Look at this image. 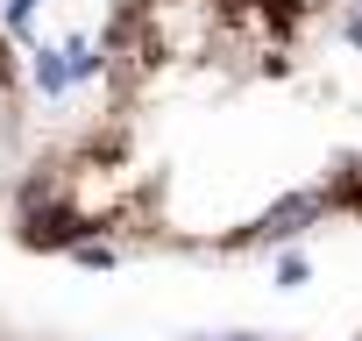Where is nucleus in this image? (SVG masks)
I'll list each match as a JSON object with an SVG mask.
<instances>
[{"label":"nucleus","instance_id":"1","mask_svg":"<svg viewBox=\"0 0 362 341\" xmlns=\"http://www.w3.org/2000/svg\"><path fill=\"white\" fill-rule=\"evenodd\" d=\"M214 341H284V334H214Z\"/></svg>","mask_w":362,"mask_h":341},{"label":"nucleus","instance_id":"2","mask_svg":"<svg viewBox=\"0 0 362 341\" xmlns=\"http://www.w3.org/2000/svg\"><path fill=\"white\" fill-rule=\"evenodd\" d=\"M355 341H362V327H355Z\"/></svg>","mask_w":362,"mask_h":341}]
</instances>
